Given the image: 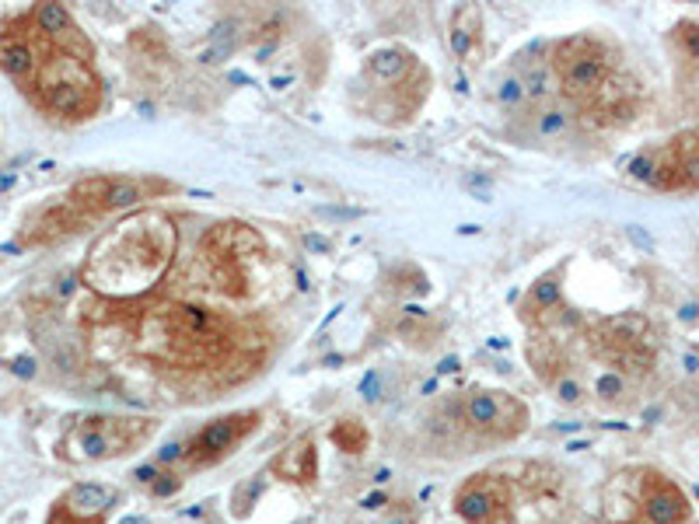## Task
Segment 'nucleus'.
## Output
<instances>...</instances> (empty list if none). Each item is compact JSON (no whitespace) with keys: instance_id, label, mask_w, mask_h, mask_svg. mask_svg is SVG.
<instances>
[{"instance_id":"16","label":"nucleus","mask_w":699,"mask_h":524,"mask_svg":"<svg viewBox=\"0 0 699 524\" xmlns=\"http://www.w3.org/2000/svg\"><path fill=\"white\" fill-rule=\"evenodd\" d=\"M270 472L283 483H298V486L316 483L319 480V441H316V434L308 431V434L294 437L283 451H277L273 462H270Z\"/></svg>"},{"instance_id":"17","label":"nucleus","mask_w":699,"mask_h":524,"mask_svg":"<svg viewBox=\"0 0 699 524\" xmlns=\"http://www.w3.org/2000/svg\"><path fill=\"white\" fill-rule=\"evenodd\" d=\"M448 46H451V57H458L462 67L479 63L487 39H483V11H479L476 4L455 8L451 26H448Z\"/></svg>"},{"instance_id":"14","label":"nucleus","mask_w":699,"mask_h":524,"mask_svg":"<svg viewBox=\"0 0 699 524\" xmlns=\"http://www.w3.org/2000/svg\"><path fill=\"white\" fill-rule=\"evenodd\" d=\"M451 511L462 524H518L508 465L500 462L466 475L451 493Z\"/></svg>"},{"instance_id":"4","label":"nucleus","mask_w":699,"mask_h":524,"mask_svg":"<svg viewBox=\"0 0 699 524\" xmlns=\"http://www.w3.org/2000/svg\"><path fill=\"white\" fill-rule=\"evenodd\" d=\"M148 350L161 364L182 371H228L238 356L259 364L246 353V340L228 315L203 304H168L148 319Z\"/></svg>"},{"instance_id":"12","label":"nucleus","mask_w":699,"mask_h":524,"mask_svg":"<svg viewBox=\"0 0 699 524\" xmlns=\"http://www.w3.org/2000/svg\"><path fill=\"white\" fill-rule=\"evenodd\" d=\"M508 133L521 140L525 148H567L577 144V137L588 130L577 119V112L560 99V91L528 99L521 109L508 112Z\"/></svg>"},{"instance_id":"18","label":"nucleus","mask_w":699,"mask_h":524,"mask_svg":"<svg viewBox=\"0 0 699 524\" xmlns=\"http://www.w3.org/2000/svg\"><path fill=\"white\" fill-rule=\"evenodd\" d=\"M332 444L340 447V451H347V455H360V451L368 447V441H371V434H368V426L360 423V420H340L332 426Z\"/></svg>"},{"instance_id":"1","label":"nucleus","mask_w":699,"mask_h":524,"mask_svg":"<svg viewBox=\"0 0 699 524\" xmlns=\"http://www.w3.org/2000/svg\"><path fill=\"white\" fill-rule=\"evenodd\" d=\"M21 29L36 50V78L21 91L60 123H88L106 105V81L94 63V46L63 4H36L18 11Z\"/></svg>"},{"instance_id":"6","label":"nucleus","mask_w":699,"mask_h":524,"mask_svg":"<svg viewBox=\"0 0 699 524\" xmlns=\"http://www.w3.org/2000/svg\"><path fill=\"white\" fill-rule=\"evenodd\" d=\"M430 88H433L430 67L409 46L389 42L378 46L360 63L350 102L360 115L375 119L381 127H406L427 105Z\"/></svg>"},{"instance_id":"5","label":"nucleus","mask_w":699,"mask_h":524,"mask_svg":"<svg viewBox=\"0 0 699 524\" xmlns=\"http://www.w3.org/2000/svg\"><path fill=\"white\" fill-rule=\"evenodd\" d=\"M259 426H262V410H252V406L213 416L203 426H197V431L179 437L176 444H168L161 455H154L143 468H137L133 480L137 486H143L154 496H172L192 475L228 462L238 447L249 444L259 434Z\"/></svg>"},{"instance_id":"2","label":"nucleus","mask_w":699,"mask_h":524,"mask_svg":"<svg viewBox=\"0 0 699 524\" xmlns=\"http://www.w3.org/2000/svg\"><path fill=\"white\" fill-rule=\"evenodd\" d=\"M179 252V224L168 210L140 206L106 228L81 266V283L106 301L137 304L168 280Z\"/></svg>"},{"instance_id":"11","label":"nucleus","mask_w":699,"mask_h":524,"mask_svg":"<svg viewBox=\"0 0 699 524\" xmlns=\"http://www.w3.org/2000/svg\"><path fill=\"white\" fill-rule=\"evenodd\" d=\"M179 185L161 175H84L67 189V203L94 224L112 213H133L151 200L176 196Z\"/></svg>"},{"instance_id":"10","label":"nucleus","mask_w":699,"mask_h":524,"mask_svg":"<svg viewBox=\"0 0 699 524\" xmlns=\"http://www.w3.org/2000/svg\"><path fill=\"white\" fill-rule=\"evenodd\" d=\"M200 255L207 262L210 283L228 298L252 294V270L267 255L262 234L246 221H217L200 238Z\"/></svg>"},{"instance_id":"3","label":"nucleus","mask_w":699,"mask_h":524,"mask_svg":"<svg viewBox=\"0 0 699 524\" xmlns=\"http://www.w3.org/2000/svg\"><path fill=\"white\" fill-rule=\"evenodd\" d=\"M560 99L588 130H622L640 115L643 91L622 50L595 32L563 36L546 46Z\"/></svg>"},{"instance_id":"9","label":"nucleus","mask_w":699,"mask_h":524,"mask_svg":"<svg viewBox=\"0 0 699 524\" xmlns=\"http://www.w3.org/2000/svg\"><path fill=\"white\" fill-rule=\"evenodd\" d=\"M158 431H161L158 416L88 413L60 434L57 455L70 465H102L116 458H130L148 447L158 437Z\"/></svg>"},{"instance_id":"13","label":"nucleus","mask_w":699,"mask_h":524,"mask_svg":"<svg viewBox=\"0 0 699 524\" xmlns=\"http://www.w3.org/2000/svg\"><path fill=\"white\" fill-rule=\"evenodd\" d=\"M630 172L661 193H696L699 189V130L671 137L665 148L643 151L630 161Z\"/></svg>"},{"instance_id":"15","label":"nucleus","mask_w":699,"mask_h":524,"mask_svg":"<svg viewBox=\"0 0 699 524\" xmlns=\"http://www.w3.org/2000/svg\"><path fill=\"white\" fill-rule=\"evenodd\" d=\"M119 507V490L109 483H74L57 500L46 524H109Z\"/></svg>"},{"instance_id":"8","label":"nucleus","mask_w":699,"mask_h":524,"mask_svg":"<svg viewBox=\"0 0 699 524\" xmlns=\"http://www.w3.org/2000/svg\"><path fill=\"white\" fill-rule=\"evenodd\" d=\"M601 514L609 524H686L692 504L686 490L658 468L616 472L601 490Z\"/></svg>"},{"instance_id":"7","label":"nucleus","mask_w":699,"mask_h":524,"mask_svg":"<svg viewBox=\"0 0 699 524\" xmlns=\"http://www.w3.org/2000/svg\"><path fill=\"white\" fill-rule=\"evenodd\" d=\"M532 426V410L508 392L476 385L466 392H455L433 413L430 431L441 434L448 444L455 441L458 455H476L483 447H508Z\"/></svg>"}]
</instances>
